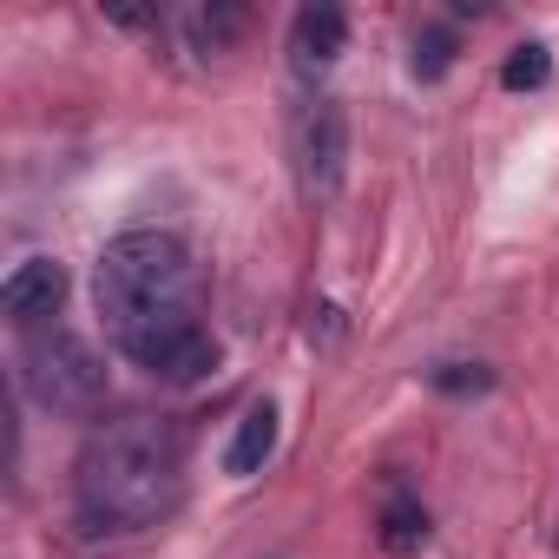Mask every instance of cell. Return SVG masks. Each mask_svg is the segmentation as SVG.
<instances>
[{
	"label": "cell",
	"instance_id": "cell-1",
	"mask_svg": "<svg viewBox=\"0 0 559 559\" xmlns=\"http://www.w3.org/2000/svg\"><path fill=\"white\" fill-rule=\"evenodd\" d=\"M93 304L126 362L158 382H204L217 369V343L204 330V270L178 230H119L99 250Z\"/></svg>",
	"mask_w": 559,
	"mask_h": 559
},
{
	"label": "cell",
	"instance_id": "cell-2",
	"mask_svg": "<svg viewBox=\"0 0 559 559\" xmlns=\"http://www.w3.org/2000/svg\"><path fill=\"white\" fill-rule=\"evenodd\" d=\"M185 500V441L165 415H126L99 428L73 461V526L86 539H126L165 526Z\"/></svg>",
	"mask_w": 559,
	"mask_h": 559
},
{
	"label": "cell",
	"instance_id": "cell-3",
	"mask_svg": "<svg viewBox=\"0 0 559 559\" xmlns=\"http://www.w3.org/2000/svg\"><path fill=\"white\" fill-rule=\"evenodd\" d=\"M21 369V389H27V402L34 408H47V415H93L99 408V395H106V369H99V356H93V343L86 336H73V330H60V323H47V330H34L27 343H21V356H14Z\"/></svg>",
	"mask_w": 559,
	"mask_h": 559
},
{
	"label": "cell",
	"instance_id": "cell-4",
	"mask_svg": "<svg viewBox=\"0 0 559 559\" xmlns=\"http://www.w3.org/2000/svg\"><path fill=\"white\" fill-rule=\"evenodd\" d=\"M343 165H349V112L343 99H317L297 119V178L304 198H336L343 191Z\"/></svg>",
	"mask_w": 559,
	"mask_h": 559
},
{
	"label": "cell",
	"instance_id": "cell-5",
	"mask_svg": "<svg viewBox=\"0 0 559 559\" xmlns=\"http://www.w3.org/2000/svg\"><path fill=\"white\" fill-rule=\"evenodd\" d=\"M67 263H53V257H27L8 284H0V310H8V323H21L27 336L34 330H47L60 310H67Z\"/></svg>",
	"mask_w": 559,
	"mask_h": 559
},
{
	"label": "cell",
	"instance_id": "cell-6",
	"mask_svg": "<svg viewBox=\"0 0 559 559\" xmlns=\"http://www.w3.org/2000/svg\"><path fill=\"white\" fill-rule=\"evenodd\" d=\"M343 47H349V14H343V8H330V0L297 8V21H290V53H297V67H330Z\"/></svg>",
	"mask_w": 559,
	"mask_h": 559
},
{
	"label": "cell",
	"instance_id": "cell-7",
	"mask_svg": "<svg viewBox=\"0 0 559 559\" xmlns=\"http://www.w3.org/2000/svg\"><path fill=\"white\" fill-rule=\"evenodd\" d=\"M276 428H284V421H276V402H250L243 408V421H237V435H230V448H224V474H257L270 454H276Z\"/></svg>",
	"mask_w": 559,
	"mask_h": 559
},
{
	"label": "cell",
	"instance_id": "cell-8",
	"mask_svg": "<svg viewBox=\"0 0 559 559\" xmlns=\"http://www.w3.org/2000/svg\"><path fill=\"white\" fill-rule=\"evenodd\" d=\"M376 539H382V552H395V559L421 552V539H428V507H421L415 493H395V500L382 507V520H376Z\"/></svg>",
	"mask_w": 559,
	"mask_h": 559
},
{
	"label": "cell",
	"instance_id": "cell-9",
	"mask_svg": "<svg viewBox=\"0 0 559 559\" xmlns=\"http://www.w3.org/2000/svg\"><path fill=\"white\" fill-rule=\"evenodd\" d=\"M237 34H250V8H237V0H211V8L191 14V40H198V53H224Z\"/></svg>",
	"mask_w": 559,
	"mask_h": 559
},
{
	"label": "cell",
	"instance_id": "cell-10",
	"mask_svg": "<svg viewBox=\"0 0 559 559\" xmlns=\"http://www.w3.org/2000/svg\"><path fill=\"white\" fill-rule=\"evenodd\" d=\"M454 53H461V40H454V27H415V40H408V67H415V80H448V67H454Z\"/></svg>",
	"mask_w": 559,
	"mask_h": 559
},
{
	"label": "cell",
	"instance_id": "cell-11",
	"mask_svg": "<svg viewBox=\"0 0 559 559\" xmlns=\"http://www.w3.org/2000/svg\"><path fill=\"white\" fill-rule=\"evenodd\" d=\"M552 80V47L546 40H520L507 60H500V86L507 93H533V86H546Z\"/></svg>",
	"mask_w": 559,
	"mask_h": 559
},
{
	"label": "cell",
	"instance_id": "cell-12",
	"mask_svg": "<svg viewBox=\"0 0 559 559\" xmlns=\"http://www.w3.org/2000/svg\"><path fill=\"white\" fill-rule=\"evenodd\" d=\"M428 382H435L441 395H487V389H493V369H480V362H441Z\"/></svg>",
	"mask_w": 559,
	"mask_h": 559
}]
</instances>
